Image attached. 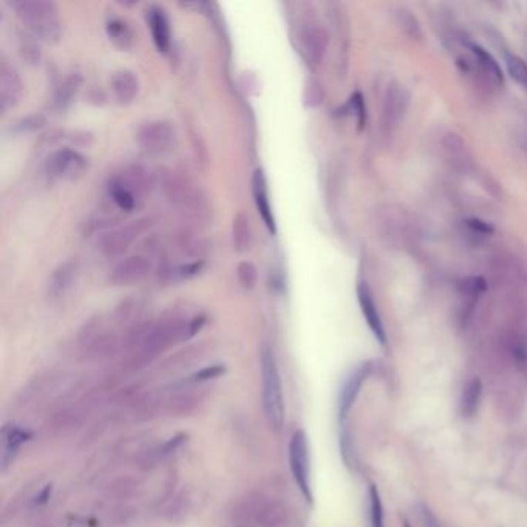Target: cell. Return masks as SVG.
<instances>
[{"mask_svg": "<svg viewBox=\"0 0 527 527\" xmlns=\"http://www.w3.org/2000/svg\"><path fill=\"white\" fill-rule=\"evenodd\" d=\"M261 362V382H263V408L269 427L280 430L285 422V404H283L282 381L279 365L274 351L265 345L260 354Z\"/></svg>", "mask_w": 527, "mask_h": 527, "instance_id": "cell-1", "label": "cell"}, {"mask_svg": "<svg viewBox=\"0 0 527 527\" xmlns=\"http://www.w3.org/2000/svg\"><path fill=\"white\" fill-rule=\"evenodd\" d=\"M12 6L17 17L36 36L56 39L60 35L59 10L50 0H19Z\"/></svg>", "mask_w": 527, "mask_h": 527, "instance_id": "cell-2", "label": "cell"}, {"mask_svg": "<svg viewBox=\"0 0 527 527\" xmlns=\"http://www.w3.org/2000/svg\"><path fill=\"white\" fill-rule=\"evenodd\" d=\"M289 467L302 495L308 503H313V492L309 484V447L306 433L303 430L295 431L289 442Z\"/></svg>", "mask_w": 527, "mask_h": 527, "instance_id": "cell-3", "label": "cell"}, {"mask_svg": "<svg viewBox=\"0 0 527 527\" xmlns=\"http://www.w3.org/2000/svg\"><path fill=\"white\" fill-rule=\"evenodd\" d=\"M245 513L260 527H286L289 524L286 506L268 496L260 495L249 499L245 506Z\"/></svg>", "mask_w": 527, "mask_h": 527, "instance_id": "cell-4", "label": "cell"}, {"mask_svg": "<svg viewBox=\"0 0 527 527\" xmlns=\"http://www.w3.org/2000/svg\"><path fill=\"white\" fill-rule=\"evenodd\" d=\"M177 133L172 123L164 119L152 121V123L141 127L138 133V143L146 152L159 155L166 153L172 148Z\"/></svg>", "mask_w": 527, "mask_h": 527, "instance_id": "cell-5", "label": "cell"}, {"mask_svg": "<svg viewBox=\"0 0 527 527\" xmlns=\"http://www.w3.org/2000/svg\"><path fill=\"white\" fill-rule=\"evenodd\" d=\"M148 220L132 221L128 225L113 229V231L103 235L99 241L101 252L107 257H116L124 254L128 248L133 245V241L146 231Z\"/></svg>", "mask_w": 527, "mask_h": 527, "instance_id": "cell-6", "label": "cell"}, {"mask_svg": "<svg viewBox=\"0 0 527 527\" xmlns=\"http://www.w3.org/2000/svg\"><path fill=\"white\" fill-rule=\"evenodd\" d=\"M152 271V261L144 255L126 257L112 268L109 282L113 286H132L143 282Z\"/></svg>", "mask_w": 527, "mask_h": 527, "instance_id": "cell-7", "label": "cell"}, {"mask_svg": "<svg viewBox=\"0 0 527 527\" xmlns=\"http://www.w3.org/2000/svg\"><path fill=\"white\" fill-rule=\"evenodd\" d=\"M89 167V161L76 150L71 148H60L55 152L49 159V175L56 180H76Z\"/></svg>", "mask_w": 527, "mask_h": 527, "instance_id": "cell-8", "label": "cell"}, {"mask_svg": "<svg viewBox=\"0 0 527 527\" xmlns=\"http://www.w3.org/2000/svg\"><path fill=\"white\" fill-rule=\"evenodd\" d=\"M300 51L309 64L322 62L328 49V33L319 25H306L299 33Z\"/></svg>", "mask_w": 527, "mask_h": 527, "instance_id": "cell-9", "label": "cell"}, {"mask_svg": "<svg viewBox=\"0 0 527 527\" xmlns=\"http://www.w3.org/2000/svg\"><path fill=\"white\" fill-rule=\"evenodd\" d=\"M370 373H371V362H363L347 377V381H345V383H343V387L340 390V395H339V419H340V422L345 421L347 416L349 415V411H351V408H353L357 396H359V393H361L362 385L365 381H367V377L370 376Z\"/></svg>", "mask_w": 527, "mask_h": 527, "instance_id": "cell-10", "label": "cell"}, {"mask_svg": "<svg viewBox=\"0 0 527 527\" xmlns=\"http://www.w3.org/2000/svg\"><path fill=\"white\" fill-rule=\"evenodd\" d=\"M24 84L15 67L2 62L0 65V109L3 113L19 104Z\"/></svg>", "mask_w": 527, "mask_h": 527, "instance_id": "cell-11", "label": "cell"}, {"mask_svg": "<svg viewBox=\"0 0 527 527\" xmlns=\"http://www.w3.org/2000/svg\"><path fill=\"white\" fill-rule=\"evenodd\" d=\"M357 300H359L362 314L368 323L371 333L374 334V337L379 340L381 345L385 347L387 345V333H385L383 323H382L379 311H377L373 294H371L370 288L365 282H361L359 285H357Z\"/></svg>", "mask_w": 527, "mask_h": 527, "instance_id": "cell-12", "label": "cell"}, {"mask_svg": "<svg viewBox=\"0 0 527 527\" xmlns=\"http://www.w3.org/2000/svg\"><path fill=\"white\" fill-rule=\"evenodd\" d=\"M80 271V265L78 259H69L53 271L49 280V295L53 299H59L67 291H70L74 283H76Z\"/></svg>", "mask_w": 527, "mask_h": 527, "instance_id": "cell-13", "label": "cell"}, {"mask_svg": "<svg viewBox=\"0 0 527 527\" xmlns=\"http://www.w3.org/2000/svg\"><path fill=\"white\" fill-rule=\"evenodd\" d=\"M252 195H254L257 211H259L263 223H265L266 227H268V231L271 234H275L277 226H275V218H274V212H273V207H271V201H269L268 182H266V177H265V173H263L261 169H257L252 175Z\"/></svg>", "mask_w": 527, "mask_h": 527, "instance_id": "cell-14", "label": "cell"}, {"mask_svg": "<svg viewBox=\"0 0 527 527\" xmlns=\"http://www.w3.org/2000/svg\"><path fill=\"white\" fill-rule=\"evenodd\" d=\"M146 16L155 45L159 51L166 53L171 49V22L166 11L161 6L152 5L147 8Z\"/></svg>", "mask_w": 527, "mask_h": 527, "instance_id": "cell-15", "label": "cell"}, {"mask_svg": "<svg viewBox=\"0 0 527 527\" xmlns=\"http://www.w3.org/2000/svg\"><path fill=\"white\" fill-rule=\"evenodd\" d=\"M112 92L119 104H130L139 93V79L132 70H121L113 74Z\"/></svg>", "mask_w": 527, "mask_h": 527, "instance_id": "cell-16", "label": "cell"}, {"mask_svg": "<svg viewBox=\"0 0 527 527\" xmlns=\"http://www.w3.org/2000/svg\"><path fill=\"white\" fill-rule=\"evenodd\" d=\"M30 435L25 430L16 427V425H5L2 429V467L6 469L12 459H15L17 450L20 449L26 438Z\"/></svg>", "mask_w": 527, "mask_h": 527, "instance_id": "cell-17", "label": "cell"}, {"mask_svg": "<svg viewBox=\"0 0 527 527\" xmlns=\"http://www.w3.org/2000/svg\"><path fill=\"white\" fill-rule=\"evenodd\" d=\"M109 193L114 205H116L121 211L132 212L133 209L137 207L138 198L137 193H135V189L128 186L121 177H114L113 180H110Z\"/></svg>", "mask_w": 527, "mask_h": 527, "instance_id": "cell-18", "label": "cell"}, {"mask_svg": "<svg viewBox=\"0 0 527 527\" xmlns=\"http://www.w3.org/2000/svg\"><path fill=\"white\" fill-rule=\"evenodd\" d=\"M80 85H83V76H80L79 73L69 74V76L60 83L55 93V107L59 112L69 109L73 99L76 98Z\"/></svg>", "mask_w": 527, "mask_h": 527, "instance_id": "cell-19", "label": "cell"}, {"mask_svg": "<svg viewBox=\"0 0 527 527\" xmlns=\"http://www.w3.org/2000/svg\"><path fill=\"white\" fill-rule=\"evenodd\" d=\"M251 225L243 212H239L232 221V246L236 252H246L251 246Z\"/></svg>", "mask_w": 527, "mask_h": 527, "instance_id": "cell-20", "label": "cell"}, {"mask_svg": "<svg viewBox=\"0 0 527 527\" xmlns=\"http://www.w3.org/2000/svg\"><path fill=\"white\" fill-rule=\"evenodd\" d=\"M481 397H483V383L478 377H475V379H472L467 385H465L464 393H463L461 413L464 417L470 419L476 415V411L479 408V402H481Z\"/></svg>", "mask_w": 527, "mask_h": 527, "instance_id": "cell-21", "label": "cell"}, {"mask_svg": "<svg viewBox=\"0 0 527 527\" xmlns=\"http://www.w3.org/2000/svg\"><path fill=\"white\" fill-rule=\"evenodd\" d=\"M105 30H107V36H109V39L114 45L119 46L121 50L130 49L133 44V33L130 30V26H128L124 20L110 19L105 25Z\"/></svg>", "mask_w": 527, "mask_h": 527, "instance_id": "cell-22", "label": "cell"}, {"mask_svg": "<svg viewBox=\"0 0 527 527\" xmlns=\"http://www.w3.org/2000/svg\"><path fill=\"white\" fill-rule=\"evenodd\" d=\"M470 50H472L473 55H475V58L478 59V62L481 64L483 69L487 71L498 84H503V80H504L503 71H501V69H499L498 62L495 59H493L490 53H487L484 49H481L479 45H470Z\"/></svg>", "mask_w": 527, "mask_h": 527, "instance_id": "cell-23", "label": "cell"}, {"mask_svg": "<svg viewBox=\"0 0 527 527\" xmlns=\"http://www.w3.org/2000/svg\"><path fill=\"white\" fill-rule=\"evenodd\" d=\"M236 279L245 289H254L259 282V269L251 261H240L236 265Z\"/></svg>", "mask_w": 527, "mask_h": 527, "instance_id": "cell-24", "label": "cell"}, {"mask_svg": "<svg viewBox=\"0 0 527 527\" xmlns=\"http://www.w3.org/2000/svg\"><path fill=\"white\" fill-rule=\"evenodd\" d=\"M506 65H508V71L513 80L527 89V65L521 58L515 55L506 56Z\"/></svg>", "mask_w": 527, "mask_h": 527, "instance_id": "cell-25", "label": "cell"}, {"mask_svg": "<svg viewBox=\"0 0 527 527\" xmlns=\"http://www.w3.org/2000/svg\"><path fill=\"white\" fill-rule=\"evenodd\" d=\"M46 126V118L42 113H33V114H26V116L20 118L16 121L15 126H12V130L19 132V133H26V132H36L44 128Z\"/></svg>", "mask_w": 527, "mask_h": 527, "instance_id": "cell-26", "label": "cell"}, {"mask_svg": "<svg viewBox=\"0 0 527 527\" xmlns=\"http://www.w3.org/2000/svg\"><path fill=\"white\" fill-rule=\"evenodd\" d=\"M370 512L371 527H383V506L376 485L370 487Z\"/></svg>", "mask_w": 527, "mask_h": 527, "instance_id": "cell-27", "label": "cell"}, {"mask_svg": "<svg viewBox=\"0 0 527 527\" xmlns=\"http://www.w3.org/2000/svg\"><path fill=\"white\" fill-rule=\"evenodd\" d=\"M401 92L397 89H391L388 92L387 101H385V116H387V123H396L397 118L402 112V104H401Z\"/></svg>", "mask_w": 527, "mask_h": 527, "instance_id": "cell-28", "label": "cell"}, {"mask_svg": "<svg viewBox=\"0 0 527 527\" xmlns=\"http://www.w3.org/2000/svg\"><path fill=\"white\" fill-rule=\"evenodd\" d=\"M397 17H399V25L402 26V30L410 37H421V26H419L416 17H413L410 11L401 10L397 12Z\"/></svg>", "mask_w": 527, "mask_h": 527, "instance_id": "cell-29", "label": "cell"}, {"mask_svg": "<svg viewBox=\"0 0 527 527\" xmlns=\"http://www.w3.org/2000/svg\"><path fill=\"white\" fill-rule=\"evenodd\" d=\"M348 107H349V110L356 114L359 128H363L365 121H367V109H365V103H363L362 94L361 93H354L353 96H351V99H349Z\"/></svg>", "mask_w": 527, "mask_h": 527, "instance_id": "cell-30", "label": "cell"}, {"mask_svg": "<svg viewBox=\"0 0 527 527\" xmlns=\"http://www.w3.org/2000/svg\"><path fill=\"white\" fill-rule=\"evenodd\" d=\"M202 266H205V263H202V260H195V261H191V263H186V265H181L178 269H175L173 274L178 277V279L184 280V279H192V277L198 275L201 273Z\"/></svg>", "mask_w": 527, "mask_h": 527, "instance_id": "cell-31", "label": "cell"}, {"mask_svg": "<svg viewBox=\"0 0 527 527\" xmlns=\"http://www.w3.org/2000/svg\"><path fill=\"white\" fill-rule=\"evenodd\" d=\"M225 371H226L225 367H221V365H212V367H206L197 371V373L192 376V381L195 382L211 381V379H215V377H220L221 374H225Z\"/></svg>", "mask_w": 527, "mask_h": 527, "instance_id": "cell-32", "label": "cell"}, {"mask_svg": "<svg viewBox=\"0 0 527 527\" xmlns=\"http://www.w3.org/2000/svg\"><path fill=\"white\" fill-rule=\"evenodd\" d=\"M195 405H197V399H193V397L192 396H180V397H177V399H175V401H172V408L175 407V411H177V413H181V415H184V413H191V411L195 408Z\"/></svg>", "mask_w": 527, "mask_h": 527, "instance_id": "cell-33", "label": "cell"}, {"mask_svg": "<svg viewBox=\"0 0 527 527\" xmlns=\"http://www.w3.org/2000/svg\"><path fill=\"white\" fill-rule=\"evenodd\" d=\"M467 226L472 229V231H475L478 234H483V235H490V234H493V231H495L490 223L483 221L479 218L467 220Z\"/></svg>", "mask_w": 527, "mask_h": 527, "instance_id": "cell-34", "label": "cell"}, {"mask_svg": "<svg viewBox=\"0 0 527 527\" xmlns=\"http://www.w3.org/2000/svg\"><path fill=\"white\" fill-rule=\"evenodd\" d=\"M182 438H184V435H178V436L169 439V441L164 444L163 450H161V455H167V453H171V451L177 449L178 445L182 442Z\"/></svg>", "mask_w": 527, "mask_h": 527, "instance_id": "cell-35", "label": "cell"}, {"mask_svg": "<svg viewBox=\"0 0 527 527\" xmlns=\"http://www.w3.org/2000/svg\"><path fill=\"white\" fill-rule=\"evenodd\" d=\"M404 527H411V526H410L407 521H405V523H404Z\"/></svg>", "mask_w": 527, "mask_h": 527, "instance_id": "cell-36", "label": "cell"}]
</instances>
